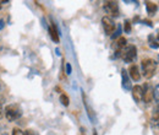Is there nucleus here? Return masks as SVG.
Listing matches in <instances>:
<instances>
[{
  "instance_id": "412c9836",
  "label": "nucleus",
  "mask_w": 159,
  "mask_h": 135,
  "mask_svg": "<svg viewBox=\"0 0 159 135\" xmlns=\"http://www.w3.org/2000/svg\"><path fill=\"white\" fill-rule=\"evenodd\" d=\"M157 38H158V41H159V33H158V36H157Z\"/></svg>"
},
{
  "instance_id": "9d476101",
  "label": "nucleus",
  "mask_w": 159,
  "mask_h": 135,
  "mask_svg": "<svg viewBox=\"0 0 159 135\" xmlns=\"http://www.w3.org/2000/svg\"><path fill=\"white\" fill-rule=\"evenodd\" d=\"M121 79H122V87L126 89V90H130L132 89L131 87V82H130V77H129V74L125 69L121 70Z\"/></svg>"
},
{
  "instance_id": "2eb2a0df",
  "label": "nucleus",
  "mask_w": 159,
  "mask_h": 135,
  "mask_svg": "<svg viewBox=\"0 0 159 135\" xmlns=\"http://www.w3.org/2000/svg\"><path fill=\"white\" fill-rule=\"evenodd\" d=\"M124 28H125L126 32H130L131 31V23H130V21H125L124 22Z\"/></svg>"
},
{
  "instance_id": "a211bd4d",
  "label": "nucleus",
  "mask_w": 159,
  "mask_h": 135,
  "mask_svg": "<svg viewBox=\"0 0 159 135\" xmlns=\"http://www.w3.org/2000/svg\"><path fill=\"white\" fill-rule=\"evenodd\" d=\"M25 135H34V133L32 130H27V132H25Z\"/></svg>"
},
{
  "instance_id": "9b49d317",
  "label": "nucleus",
  "mask_w": 159,
  "mask_h": 135,
  "mask_svg": "<svg viewBox=\"0 0 159 135\" xmlns=\"http://www.w3.org/2000/svg\"><path fill=\"white\" fill-rule=\"evenodd\" d=\"M146 9H147L148 15L153 16L157 12V10H158V5L156 2H153V1H146Z\"/></svg>"
},
{
  "instance_id": "ddd939ff",
  "label": "nucleus",
  "mask_w": 159,
  "mask_h": 135,
  "mask_svg": "<svg viewBox=\"0 0 159 135\" xmlns=\"http://www.w3.org/2000/svg\"><path fill=\"white\" fill-rule=\"evenodd\" d=\"M148 41H149V46H151L152 48H159V43L154 39L153 36H149V37H148Z\"/></svg>"
},
{
  "instance_id": "6e6552de",
  "label": "nucleus",
  "mask_w": 159,
  "mask_h": 135,
  "mask_svg": "<svg viewBox=\"0 0 159 135\" xmlns=\"http://www.w3.org/2000/svg\"><path fill=\"white\" fill-rule=\"evenodd\" d=\"M129 76L131 77L134 81H139V79H141V74H139V66L137 65H135V64H132L130 68H129Z\"/></svg>"
},
{
  "instance_id": "7ed1b4c3",
  "label": "nucleus",
  "mask_w": 159,
  "mask_h": 135,
  "mask_svg": "<svg viewBox=\"0 0 159 135\" xmlns=\"http://www.w3.org/2000/svg\"><path fill=\"white\" fill-rule=\"evenodd\" d=\"M22 116V111L17 104H9L5 108V117L9 122H14L17 120L20 117Z\"/></svg>"
},
{
  "instance_id": "6ab92c4d",
  "label": "nucleus",
  "mask_w": 159,
  "mask_h": 135,
  "mask_svg": "<svg viewBox=\"0 0 159 135\" xmlns=\"http://www.w3.org/2000/svg\"><path fill=\"white\" fill-rule=\"evenodd\" d=\"M4 25H5V23H4V21H2V20H0V30L4 27Z\"/></svg>"
},
{
  "instance_id": "f257e3e1",
  "label": "nucleus",
  "mask_w": 159,
  "mask_h": 135,
  "mask_svg": "<svg viewBox=\"0 0 159 135\" xmlns=\"http://www.w3.org/2000/svg\"><path fill=\"white\" fill-rule=\"evenodd\" d=\"M141 66H142V73L143 76L146 79H152L156 74L157 70V63L151 58H146L141 61Z\"/></svg>"
},
{
  "instance_id": "aec40b11",
  "label": "nucleus",
  "mask_w": 159,
  "mask_h": 135,
  "mask_svg": "<svg viewBox=\"0 0 159 135\" xmlns=\"http://www.w3.org/2000/svg\"><path fill=\"white\" fill-rule=\"evenodd\" d=\"M2 114V107H1V104H0V117Z\"/></svg>"
},
{
  "instance_id": "4468645a",
  "label": "nucleus",
  "mask_w": 159,
  "mask_h": 135,
  "mask_svg": "<svg viewBox=\"0 0 159 135\" xmlns=\"http://www.w3.org/2000/svg\"><path fill=\"white\" fill-rule=\"evenodd\" d=\"M153 98L156 99V102L159 104V84L153 89Z\"/></svg>"
},
{
  "instance_id": "4be33fe9",
  "label": "nucleus",
  "mask_w": 159,
  "mask_h": 135,
  "mask_svg": "<svg viewBox=\"0 0 159 135\" xmlns=\"http://www.w3.org/2000/svg\"><path fill=\"white\" fill-rule=\"evenodd\" d=\"M0 2H2V1H0ZM0 7H1V5H0Z\"/></svg>"
},
{
  "instance_id": "423d86ee",
  "label": "nucleus",
  "mask_w": 159,
  "mask_h": 135,
  "mask_svg": "<svg viewBox=\"0 0 159 135\" xmlns=\"http://www.w3.org/2000/svg\"><path fill=\"white\" fill-rule=\"evenodd\" d=\"M142 89H143V98L142 99L146 103L152 102V99H153V89H152V86L149 84H144V86Z\"/></svg>"
},
{
  "instance_id": "f8f14e48",
  "label": "nucleus",
  "mask_w": 159,
  "mask_h": 135,
  "mask_svg": "<svg viewBox=\"0 0 159 135\" xmlns=\"http://www.w3.org/2000/svg\"><path fill=\"white\" fill-rule=\"evenodd\" d=\"M60 102H61V104H62V106L67 107V106L70 104V98L67 97V95L61 94V95H60Z\"/></svg>"
},
{
  "instance_id": "f03ea898",
  "label": "nucleus",
  "mask_w": 159,
  "mask_h": 135,
  "mask_svg": "<svg viewBox=\"0 0 159 135\" xmlns=\"http://www.w3.org/2000/svg\"><path fill=\"white\" fill-rule=\"evenodd\" d=\"M136 55H137V49H136V47L132 46V44L126 46V47L120 52V57L122 58L124 61H126V63H132V61L135 60V58H136Z\"/></svg>"
},
{
  "instance_id": "20e7f679",
  "label": "nucleus",
  "mask_w": 159,
  "mask_h": 135,
  "mask_svg": "<svg viewBox=\"0 0 159 135\" xmlns=\"http://www.w3.org/2000/svg\"><path fill=\"white\" fill-rule=\"evenodd\" d=\"M102 25H103V28H104V31H105V33L108 36H111L114 33V31H115V22L113 21L111 17L104 16L102 19Z\"/></svg>"
},
{
  "instance_id": "0eeeda50",
  "label": "nucleus",
  "mask_w": 159,
  "mask_h": 135,
  "mask_svg": "<svg viewBox=\"0 0 159 135\" xmlns=\"http://www.w3.org/2000/svg\"><path fill=\"white\" fill-rule=\"evenodd\" d=\"M131 91H132V97H134V99H135L136 102H141L142 98H143V89H142V86L136 85V86H134V87L131 89Z\"/></svg>"
},
{
  "instance_id": "dca6fc26",
  "label": "nucleus",
  "mask_w": 159,
  "mask_h": 135,
  "mask_svg": "<svg viewBox=\"0 0 159 135\" xmlns=\"http://www.w3.org/2000/svg\"><path fill=\"white\" fill-rule=\"evenodd\" d=\"M12 135H25V133L19 128H15V129H12Z\"/></svg>"
},
{
  "instance_id": "39448f33",
  "label": "nucleus",
  "mask_w": 159,
  "mask_h": 135,
  "mask_svg": "<svg viewBox=\"0 0 159 135\" xmlns=\"http://www.w3.org/2000/svg\"><path fill=\"white\" fill-rule=\"evenodd\" d=\"M104 10L111 16H119V5L116 1H105L103 5Z\"/></svg>"
},
{
  "instance_id": "f3484780",
  "label": "nucleus",
  "mask_w": 159,
  "mask_h": 135,
  "mask_svg": "<svg viewBox=\"0 0 159 135\" xmlns=\"http://www.w3.org/2000/svg\"><path fill=\"white\" fill-rule=\"evenodd\" d=\"M66 74H71V65L69 63L66 64Z\"/></svg>"
},
{
  "instance_id": "5701e85b",
  "label": "nucleus",
  "mask_w": 159,
  "mask_h": 135,
  "mask_svg": "<svg viewBox=\"0 0 159 135\" xmlns=\"http://www.w3.org/2000/svg\"><path fill=\"white\" fill-rule=\"evenodd\" d=\"M94 135H97V133H94Z\"/></svg>"
},
{
  "instance_id": "1a4fd4ad",
  "label": "nucleus",
  "mask_w": 159,
  "mask_h": 135,
  "mask_svg": "<svg viewBox=\"0 0 159 135\" xmlns=\"http://www.w3.org/2000/svg\"><path fill=\"white\" fill-rule=\"evenodd\" d=\"M48 31H49L50 38L53 39L55 43H59V42H60V37H59V32H58V28H57V26H55L54 23H52V25L49 26Z\"/></svg>"
}]
</instances>
